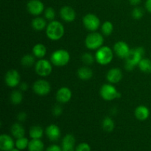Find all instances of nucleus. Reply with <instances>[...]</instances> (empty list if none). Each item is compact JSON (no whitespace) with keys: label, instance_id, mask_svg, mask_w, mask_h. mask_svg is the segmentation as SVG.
<instances>
[{"label":"nucleus","instance_id":"1","mask_svg":"<svg viewBox=\"0 0 151 151\" xmlns=\"http://www.w3.org/2000/svg\"><path fill=\"white\" fill-rule=\"evenodd\" d=\"M145 55V50L143 47H139L134 49H131L129 54L125 60V68L128 71H132L143 58Z\"/></svg>","mask_w":151,"mask_h":151},{"label":"nucleus","instance_id":"2","mask_svg":"<svg viewBox=\"0 0 151 151\" xmlns=\"http://www.w3.org/2000/svg\"><path fill=\"white\" fill-rule=\"evenodd\" d=\"M65 32L63 25L58 21H51L46 28V34L48 38L52 41L60 40Z\"/></svg>","mask_w":151,"mask_h":151},{"label":"nucleus","instance_id":"3","mask_svg":"<svg viewBox=\"0 0 151 151\" xmlns=\"http://www.w3.org/2000/svg\"><path fill=\"white\" fill-rule=\"evenodd\" d=\"M95 60L99 64L108 65L112 61L114 53L111 49L107 46H103L97 50L95 53Z\"/></svg>","mask_w":151,"mask_h":151},{"label":"nucleus","instance_id":"4","mask_svg":"<svg viewBox=\"0 0 151 151\" xmlns=\"http://www.w3.org/2000/svg\"><path fill=\"white\" fill-rule=\"evenodd\" d=\"M70 60V55L67 50H55L50 57V61L52 65L55 66H63L68 64Z\"/></svg>","mask_w":151,"mask_h":151},{"label":"nucleus","instance_id":"5","mask_svg":"<svg viewBox=\"0 0 151 151\" xmlns=\"http://www.w3.org/2000/svg\"><path fill=\"white\" fill-rule=\"evenodd\" d=\"M104 39L103 35L99 32H92L88 34L85 39V44L87 49L90 50H98L103 47Z\"/></svg>","mask_w":151,"mask_h":151},{"label":"nucleus","instance_id":"6","mask_svg":"<svg viewBox=\"0 0 151 151\" xmlns=\"http://www.w3.org/2000/svg\"><path fill=\"white\" fill-rule=\"evenodd\" d=\"M100 94L102 98L106 101H112L121 97V94L117 91L112 84H104L100 90Z\"/></svg>","mask_w":151,"mask_h":151},{"label":"nucleus","instance_id":"7","mask_svg":"<svg viewBox=\"0 0 151 151\" xmlns=\"http://www.w3.org/2000/svg\"><path fill=\"white\" fill-rule=\"evenodd\" d=\"M35 72L41 77H47L52 73V63L46 59H39L35 66Z\"/></svg>","mask_w":151,"mask_h":151},{"label":"nucleus","instance_id":"8","mask_svg":"<svg viewBox=\"0 0 151 151\" xmlns=\"http://www.w3.org/2000/svg\"><path fill=\"white\" fill-rule=\"evenodd\" d=\"M83 24L86 29L91 32H95L100 26V20L96 15L88 13L85 15L83 19Z\"/></svg>","mask_w":151,"mask_h":151},{"label":"nucleus","instance_id":"9","mask_svg":"<svg viewBox=\"0 0 151 151\" xmlns=\"http://www.w3.org/2000/svg\"><path fill=\"white\" fill-rule=\"evenodd\" d=\"M32 90L38 95L45 96L47 95L51 91V86L50 83L45 80H38L33 83Z\"/></svg>","mask_w":151,"mask_h":151},{"label":"nucleus","instance_id":"10","mask_svg":"<svg viewBox=\"0 0 151 151\" xmlns=\"http://www.w3.org/2000/svg\"><path fill=\"white\" fill-rule=\"evenodd\" d=\"M21 77L19 72L16 69H10L6 73L4 77V81L7 86L14 88L16 87L20 83Z\"/></svg>","mask_w":151,"mask_h":151},{"label":"nucleus","instance_id":"11","mask_svg":"<svg viewBox=\"0 0 151 151\" xmlns=\"http://www.w3.org/2000/svg\"><path fill=\"white\" fill-rule=\"evenodd\" d=\"M27 11L33 16H39L44 12V4L41 0H29L27 4Z\"/></svg>","mask_w":151,"mask_h":151},{"label":"nucleus","instance_id":"12","mask_svg":"<svg viewBox=\"0 0 151 151\" xmlns=\"http://www.w3.org/2000/svg\"><path fill=\"white\" fill-rule=\"evenodd\" d=\"M130 51H131V49H130L129 46L125 41H117L114 46V52L119 58H126Z\"/></svg>","mask_w":151,"mask_h":151},{"label":"nucleus","instance_id":"13","mask_svg":"<svg viewBox=\"0 0 151 151\" xmlns=\"http://www.w3.org/2000/svg\"><path fill=\"white\" fill-rule=\"evenodd\" d=\"M72 96V91L68 87H61L56 93V100L59 103H66L71 100Z\"/></svg>","mask_w":151,"mask_h":151},{"label":"nucleus","instance_id":"14","mask_svg":"<svg viewBox=\"0 0 151 151\" xmlns=\"http://www.w3.org/2000/svg\"><path fill=\"white\" fill-rule=\"evenodd\" d=\"M60 18L66 22H72L76 18V12L70 6H63L60 10Z\"/></svg>","mask_w":151,"mask_h":151},{"label":"nucleus","instance_id":"15","mask_svg":"<svg viewBox=\"0 0 151 151\" xmlns=\"http://www.w3.org/2000/svg\"><path fill=\"white\" fill-rule=\"evenodd\" d=\"M106 79L110 83H117L122 79V71L119 68H112L107 72Z\"/></svg>","mask_w":151,"mask_h":151},{"label":"nucleus","instance_id":"16","mask_svg":"<svg viewBox=\"0 0 151 151\" xmlns=\"http://www.w3.org/2000/svg\"><path fill=\"white\" fill-rule=\"evenodd\" d=\"M15 143L10 136L1 134L0 136V149L1 151H10L13 149Z\"/></svg>","mask_w":151,"mask_h":151},{"label":"nucleus","instance_id":"17","mask_svg":"<svg viewBox=\"0 0 151 151\" xmlns=\"http://www.w3.org/2000/svg\"><path fill=\"white\" fill-rule=\"evenodd\" d=\"M46 135L52 142H56L60 137V130L58 125L52 124L46 128Z\"/></svg>","mask_w":151,"mask_h":151},{"label":"nucleus","instance_id":"18","mask_svg":"<svg viewBox=\"0 0 151 151\" xmlns=\"http://www.w3.org/2000/svg\"><path fill=\"white\" fill-rule=\"evenodd\" d=\"M75 137L72 134H67L62 141V151H75Z\"/></svg>","mask_w":151,"mask_h":151},{"label":"nucleus","instance_id":"19","mask_svg":"<svg viewBox=\"0 0 151 151\" xmlns=\"http://www.w3.org/2000/svg\"><path fill=\"white\" fill-rule=\"evenodd\" d=\"M134 115L136 118L140 121H145L150 116V110L145 106H139L135 109Z\"/></svg>","mask_w":151,"mask_h":151},{"label":"nucleus","instance_id":"20","mask_svg":"<svg viewBox=\"0 0 151 151\" xmlns=\"http://www.w3.org/2000/svg\"><path fill=\"white\" fill-rule=\"evenodd\" d=\"M78 76L82 81H88L93 76V72L88 66H82L78 70Z\"/></svg>","mask_w":151,"mask_h":151},{"label":"nucleus","instance_id":"21","mask_svg":"<svg viewBox=\"0 0 151 151\" xmlns=\"http://www.w3.org/2000/svg\"><path fill=\"white\" fill-rule=\"evenodd\" d=\"M32 55L38 59H42L47 54V48L43 44H37L32 47Z\"/></svg>","mask_w":151,"mask_h":151},{"label":"nucleus","instance_id":"22","mask_svg":"<svg viewBox=\"0 0 151 151\" xmlns=\"http://www.w3.org/2000/svg\"><path fill=\"white\" fill-rule=\"evenodd\" d=\"M11 134L15 138L19 139L22 138V137H24L25 134V130L24 128V127L22 126V125H21L19 122H16L14 123L11 127Z\"/></svg>","mask_w":151,"mask_h":151},{"label":"nucleus","instance_id":"23","mask_svg":"<svg viewBox=\"0 0 151 151\" xmlns=\"http://www.w3.org/2000/svg\"><path fill=\"white\" fill-rule=\"evenodd\" d=\"M47 22L42 17H35L32 21V27L35 30L41 31L47 28Z\"/></svg>","mask_w":151,"mask_h":151},{"label":"nucleus","instance_id":"24","mask_svg":"<svg viewBox=\"0 0 151 151\" xmlns=\"http://www.w3.org/2000/svg\"><path fill=\"white\" fill-rule=\"evenodd\" d=\"M27 148L29 151H44V145L41 139H32L29 141Z\"/></svg>","mask_w":151,"mask_h":151},{"label":"nucleus","instance_id":"25","mask_svg":"<svg viewBox=\"0 0 151 151\" xmlns=\"http://www.w3.org/2000/svg\"><path fill=\"white\" fill-rule=\"evenodd\" d=\"M29 137L32 139H40L41 137H43L44 134V131L43 128L41 126L38 125H34V126L31 127L29 129Z\"/></svg>","mask_w":151,"mask_h":151},{"label":"nucleus","instance_id":"26","mask_svg":"<svg viewBox=\"0 0 151 151\" xmlns=\"http://www.w3.org/2000/svg\"><path fill=\"white\" fill-rule=\"evenodd\" d=\"M102 127L105 131L110 133L114 129V122L110 116H106L103 119V122H102Z\"/></svg>","mask_w":151,"mask_h":151},{"label":"nucleus","instance_id":"27","mask_svg":"<svg viewBox=\"0 0 151 151\" xmlns=\"http://www.w3.org/2000/svg\"><path fill=\"white\" fill-rule=\"evenodd\" d=\"M140 71L144 73H151V60L147 58H142L138 65Z\"/></svg>","mask_w":151,"mask_h":151},{"label":"nucleus","instance_id":"28","mask_svg":"<svg viewBox=\"0 0 151 151\" xmlns=\"http://www.w3.org/2000/svg\"><path fill=\"white\" fill-rule=\"evenodd\" d=\"M10 102L13 105H19L23 100V94H22V91L19 90H15L10 94Z\"/></svg>","mask_w":151,"mask_h":151},{"label":"nucleus","instance_id":"29","mask_svg":"<svg viewBox=\"0 0 151 151\" xmlns=\"http://www.w3.org/2000/svg\"><path fill=\"white\" fill-rule=\"evenodd\" d=\"M35 57L33 55H25L22 57V60H21V63L23 66L25 67H29L32 66V65L35 63Z\"/></svg>","mask_w":151,"mask_h":151},{"label":"nucleus","instance_id":"30","mask_svg":"<svg viewBox=\"0 0 151 151\" xmlns=\"http://www.w3.org/2000/svg\"><path fill=\"white\" fill-rule=\"evenodd\" d=\"M114 30V25L113 24L111 23L109 21H106L104 23L102 24L101 26V31L102 33L104 35H106V36H109L113 32Z\"/></svg>","mask_w":151,"mask_h":151},{"label":"nucleus","instance_id":"31","mask_svg":"<svg viewBox=\"0 0 151 151\" xmlns=\"http://www.w3.org/2000/svg\"><path fill=\"white\" fill-rule=\"evenodd\" d=\"M29 140L26 137H22V138L17 139V140L15 142V145H16V148H18L19 150H22L26 149L27 147H28L29 145Z\"/></svg>","mask_w":151,"mask_h":151},{"label":"nucleus","instance_id":"32","mask_svg":"<svg viewBox=\"0 0 151 151\" xmlns=\"http://www.w3.org/2000/svg\"><path fill=\"white\" fill-rule=\"evenodd\" d=\"M94 59H95V57L88 52L84 53L81 57V60L86 65H91L94 62Z\"/></svg>","mask_w":151,"mask_h":151},{"label":"nucleus","instance_id":"33","mask_svg":"<svg viewBox=\"0 0 151 151\" xmlns=\"http://www.w3.org/2000/svg\"><path fill=\"white\" fill-rule=\"evenodd\" d=\"M44 17L49 21H53L55 17V12L52 7H47L44 10Z\"/></svg>","mask_w":151,"mask_h":151},{"label":"nucleus","instance_id":"34","mask_svg":"<svg viewBox=\"0 0 151 151\" xmlns=\"http://www.w3.org/2000/svg\"><path fill=\"white\" fill-rule=\"evenodd\" d=\"M143 16H144V10L141 7H136L132 10V17L134 19H137V20L141 19Z\"/></svg>","mask_w":151,"mask_h":151},{"label":"nucleus","instance_id":"35","mask_svg":"<svg viewBox=\"0 0 151 151\" xmlns=\"http://www.w3.org/2000/svg\"><path fill=\"white\" fill-rule=\"evenodd\" d=\"M75 151H91V147L87 143L83 142L77 146Z\"/></svg>","mask_w":151,"mask_h":151},{"label":"nucleus","instance_id":"36","mask_svg":"<svg viewBox=\"0 0 151 151\" xmlns=\"http://www.w3.org/2000/svg\"><path fill=\"white\" fill-rule=\"evenodd\" d=\"M63 111V109H62L61 106L59 104L55 105L52 109V114L55 116H59L62 114Z\"/></svg>","mask_w":151,"mask_h":151},{"label":"nucleus","instance_id":"37","mask_svg":"<svg viewBox=\"0 0 151 151\" xmlns=\"http://www.w3.org/2000/svg\"><path fill=\"white\" fill-rule=\"evenodd\" d=\"M46 151H62V148L60 147H59L58 145H50V147H47Z\"/></svg>","mask_w":151,"mask_h":151},{"label":"nucleus","instance_id":"38","mask_svg":"<svg viewBox=\"0 0 151 151\" xmlns=\"http://www.w3.org/2000/svg\"><path fill=\"white\" fill-rule=\"evenodd\" d=\"M17 119L19 122H24L27 119V114L25 112H20L17 115Z\"/></svg>","mask_w":151,"mask_h":151},{"label":"nucleus","instance_id":"39","mask_svg":"<svg viewBox=\"0 0 151 151\" xmlns=\"http://www.w3.org/2000/svg\"><path fill=\"white\" fill-rule=\"evenodd\" d=\"M145 8L149 13H151V0H146Z\"/></svg>","mask_w":151,"mask_h":151},{"label":"nucleus","instance_id":"40","mask_svg":"<svg viewBox=\"0 0 151 151\" xmlns=\"http://www.w3.org/2000/svg\"><path fill=\"white\" fill-rule=\"evenodd\" d=\"M130 2V4H131V5H134V6H137L139 4H140V2H141L142 0H128Z\"/></svg>","mask_w":151,"mask_h":151},{"label":"nucleus","instance_id":"41","mask_svg":"<svg viewBox=\"0 0 151 151\" xmlns=\"http://www.w3.org/2000/svg\"><path fill=\"white\" fill-rule=\"evenodd\" d=\"M27 88H28V85L26 83L24 82V83H22L20 85V90H21V91H26Z\"/></svg>","mask_w":151,"mask_h":151},{"label":"nucleus","instance_id":"42","mask_svg":"<svg viewBox=\"0 0 151 151\" xmlns=\"http://www.w3.org/2000/svg\"><path fill=\"white\" fill-rule=\"evenodd\" d=\"M10 151H20V150H19V149H18V148H16V149L13 148V149H12V150H10Z\"/></svg>","mask_w":151,"mask_h":151},{"label":"nucleus","instance_id":"43","mask_svg":"<svg viewBox=\"0 0 151 151\" xmlns=\"http://www.w3.org/2000/svg\"></svg>","mask_w":151,"mask_h":151}]
</instances>
